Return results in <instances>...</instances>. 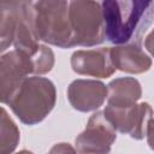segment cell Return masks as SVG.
Segmentation results:
<instances>
[{
    "label": "cell",
    "mask_w": 154,
    "mask_h": 154,
    "mask_svg": "<svg viewBox=\"0 0 154 154\" xmlns=\"http://www.w3.org/2000/svg\"><path fill=\"white\" fill-rule=\"evenodd\" d=\"M106 41L113 45H141L154 23V0H97Z\"/></svg>",
    "instance_id": "cell-1"
},
{
    "label": "cell",
    "mask_w": 154,
    "mask_h": 154,
    "mask_svg": "<svg viewBox=\"0 0 154 154\" xmlns=\"http://www.w3.org/2000/svg\"><path fill=\"white\" fill-rule=\"evenodd\" d=\"M55 101L54 83L40 75H31L19 82L2 103L10 106L23 124L35 125L52 112Z\"/></svg>",
    "instance_id": "cell-2"
},
{
    "label": "cell",
    "mask_w": 154,
    "mask_h": 154,
    "mask_svg": "<svg viewBox=\"0 0 154 154\" xmlns=\"http://www.w3.org/2000/svg\"><path fill=\"white\" fill-rule=\"evenodd\" d=\"M69 0H31L25 5L26 19L38 41L59 48H72Z\"/></svg>",
    "instance_id": "cell-3"
},
{
    "label": "cell",
    "mask_w": 154,
    "mask_h": 154,
    "mask_svg": "<svg viewBox=\"0 0 154 154\" xmlns=\"http://www.w3.org/2000/svg\"><path fill=\"white\" fill-rule=\"evenodd\" d=\"M69 17L73 47H93L106 41L103 14L97 0H71Z\"/></svg>",
    "instance_id": "cell-4"
},
{
    "label": "cell",
    "mask_w": 154,
    "mask_h": 154,
    "mask_svg": "<svg viewBox=\"0 0 154 154\" xmlns=\"http://www.w3.org/2000/svg\"><path fill=\"white\" fill-rule=\"evenodd\" d=\"M103 113L117 131L129 135L134 140H143L146 137L148 125L154 118L153 108L148 102H136L125 107L107 105Z\"/></svg>",
    "instance_id": "cell-5"
},
{
    "label": "cell",
    "mask_w": 154,
    "mask_h": 154,
    "mask_svg": "<svg viewBox=\"0 0 154 154\" xmlns=\"http://www.w3.org/2000/svg\"><path fill=\"white\" fill-rule=\"evenodd\" d=\"M117 138V130L103 111L90 116L85 129L76 137L75 149L78 153H108Z\"/></svg>",
    "instance_id": "cell-6"
},
{
    "label": "cell",
    "mask_w": 154,
    "mask_h": 154,
    "mask_svg": "<svg viewBox=\"0 0 154 154\" xmlns=\"http://www.w3.org/2000/svg\"><path fill=\"white\" fill-rule=\"evenodd\" d=\"M35 55V54H34ZM34 55L20 49H11L1 54L0 59V87L1 102L10 95V93L30 75H36Z\"/></svg>",
    "instance_id": "cell-7"
},
{
    "label": "cell",
    "mask_w": 154,
    "mask_h": 154,
    "mask_svg": "<svg viewBox=\"0 0 154 154\" xmlns=\"http://www.w3.org/2000/svg\"><path fill=\"white\" fill-rule=\"evenodd\" d=\"M107 85L96 79H75L66 90L70 105L79 112L99 109L107 100Z\"/></svg>",
    "instance_id": "cell-8"
},
{
    "label": "cell",
    "mask_w": 154,
    "mask_h": 154,
    "mask_svg": "<svg viewBox=\"0 0 154 154\" xmlns=\"http://www.w3.org/2000/svg\"><path fill=\"white\" fill-rule=\"evenodd\" d=\"M70 63L72 70L83 76L107 78L116 72L109 55V47L76 51L72 53Z\"/></svg>",
    "instance_id": "cell-9"
},
{
    "label": "cell",
    "mask_w": 154,
    "mask_h": 154,
    "mask_svg": "<svg viewBox=\"0 0 154 154\" xmlns=\"http://www.w3.org/2000/svg\"><path fill=\"white\" fill-rule=\"evenodd\" d=\"M109 55L116 70L132 75L148 71L153 64L150 57L137 43H123L109 47Z\"/></svg>",
    "instance_id": "cell-10"
},
{
    "label": "cell",
    "mask_w": 154,
    "mask_h": 154,
    "mask_svg": "<svg viewBox=\"0 0 154 154\" xmlns=\"http://www.w3.org/2000/svg\"><path fill=\"white\" fill-rule=\"evenodd\" d=\"M107 105L114 107H125L134 105L142 96L141 84L134 77L114 78L107 84Z\"/></svg>",
    "instance_id": "cell-11"
},
{
    "label": "cell",
    "mask_w": 154,
    "mask_h": 154,
    "mask_svg": "<svg viewBox=\"0 0 154 154\" xmlns=\"http://www.w3.org/2000/svg\"><path fill=\"white\" fill-rule=\"evenodd\" d=\"M24 7L20 0H1V19H0V38L1 53H5L10 46H13L14 32L19 14Z\"/></svg>",
    "instance_id": "cell-12"
},
{
    "label": "cell",
    "mask_w": 154,
    "mask_h": 154,
    "mask_svg": "<svg viewBox=\"0 0 154 154\" xmlns=\"http://www.w3.org/2000/svg\"><path fill=\"white\" fill-rule=\"evenodd\" d=\"M20 140V132L16 123L6 112L5 107L0 111V154L14 152Z\"/></svg>",
    "instance_id": "cell-13"
},
{
    "label": "cell",
    "mask_w": 154,
    "mask_h": 154,
    "mask_svg": "<svg viewBox=\"0 0 154 154\" xmlns=\"http://www.w3.org/2000/svg\"><path fill=\"white\" fill-rule=\"evenodd\" d=\"M143 45H144V48L147 49V52L154 57V28L144 36V40H143Z\"/></svg>",
    "instance_id": "cell-14"
},
{
    "label": "cell",
    "mask_w": 154,
    "mask_h": 154,
    "mask_svg": "<svg viewBox=\"0 0 154 154\" xmlns=\"http://www.w3.org/2000/svg\"><path fill=\"white\" fill-rule=\"evenodd\" d=\"M76 152V149L75 148H71L70 146H69V143L66 144V143H59V144H57V146H54L52 149H51V152L52 153H54V152Z\"/></svg>",
    "instance_id": "cell-15"
},
{
    "label": "cell",
    "mask_w": 154,
    "mask_h": 154,
    "mask_svg": "<svg viewBox=\"0 0 154 154\" xmlns=\"http://www.w3.org/2000/svg\"><path fill=\"white\" fill-rule=\"evenodd\" d=\"M20 1H22V2H24V4L26 5V4H29V2L31 1V0H20Z\"/></svg>",
    "instance_id": "cell-16"
},
{
    "label": "cell",
    "mask_w": 154,
    "mask_h": 154,
    "mask_svg": "<svg viewBox=\"0 0 154 154\" xmlns=\"http://www.w3.org/2000/svg\"><path fill=\"white\" fill-rule=\"evenodd\" d=\"M69 1H71V0H69Z\"/></svg>",
    "instance_id": "cell-17"
}]
</instances>
